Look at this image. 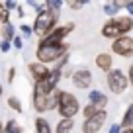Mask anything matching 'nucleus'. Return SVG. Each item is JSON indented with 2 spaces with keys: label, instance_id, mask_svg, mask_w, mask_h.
I'll return each mask as SVG.
<instances>
[{
  "label": "nucleus",
  "instance_id": "1",
  "mask_svg": "<svg viewBox=\"0 0 133 133\" xmlns=\"http://www.w3.org/2000/svg\"><path fill=\"white\" fill-rule=\"evenodd\" d=\"M133 29V18L131 16H119V18H112L104 24L102 28V35L108 39H119L123 35H127Z\"/></svg>",
  "mask_w": 133,
  "mask_h": 133
},
{
  "label": "nucleus",
  "instance_id": "16",
  "mask_svg": "<svg viewBox=\"0 0 133 133\" xmlns=\"http://www.w3.org/2000/svg\"><path fill=\"white\" fill-rule=\"evenodd\" d=\"M121 127L123 129H133V104L125 110L123 119H121Z\"/></svg>",
  "mask_w": 133,
  "mask_h": 133
},
{
  "label": "nucleus",
  "instance_id": "24",
  "mask_svg": "<svg viewBox=\"0 0 133 133\" xmlns=\"http://www.w3.org/2000/svg\"><path fill=\"white\" fill-rule=\"evenodd\" d=\"M8 106L12 110H16V112H22V102L18 98H14V96H12V98H8Z\"/></svg>",
  "mask_w": 133,
  "mask_h": 133
},
{
  "label": "nucleus",
  "instance_id": "13",
  "mask_svg": "<svg viewBox=\"0 0 133 133\" xmlns=\"http://www.w3.org/2000/svg\"><path fill=\"white\" fill-rule=\"evenodd\" d=\"M88 100H90V104L94 106L96 110H102L108 106V96L104 94V92H100V90H92V92H88Z\"/></svg>",
  "mask_w": 133,
  "mask_h": 133
},
{
  "label": "nucleus",
  "instance_id": "4",
  "mask_svg": "<svg viewBox=\"0 0 133 133\" xmlns=\"http://www.w3.org/2000/svg\"><path fill=\"white\" fill-rule=\"evenodd\" d=\"M80 110V102L75 94L71 92H59V106H57V112L61 116V119H72V117L78 114Z\"/></svg>",
  "mask_w": 133,
  "mask_h": 133
},
{
  "label": "nucleus",
  "instance_id": "33",
  "mask_svg": "<svg viewBox=\"0 0 133 133\" xmlns=\"http://www.w3.org/2000/svg\"><path fill=\"white\" fill-rule=\"evenodd\" d=\"M127 76H129V84L133 86V65L129 66V72H127Z\"/></svg>",
  "mask_w": 133,
  "mask_h": 133
},
{
  "label": "nucleus",
  "instance_id": "25",
  "mask_svg": "<svg viewBox=\"0 0 133 133\" xmlns=\"http://www.w3.org/2000/svg\"><path fill=\"white\" fill-rule=\"evenodd\" d=\"M20 29H22V33H24V37H31V33H33V28H29V25H25V24H24V25H22Z\"/></svg>",
  "mask_w": 133,
  "mask_h": 133
},
{
  "label": "nucleus",
  "instance_id": "18",
  "mask_svg": "<svg viewBox=\"0 0 133 133\" xmlns=\"http://www.w3.org/2000/svg\"><path fill=\"white\" fill-rule=\"evenodd\" d=\"M16 37V31H14L12 24H4L2 25V41H14Z\"/></svg>",
  "mask_w": 133,
  "mask_h": 133
},
{
  "label": "nucleus",
  "instance_id": "28",
  "mask_svg": "<svg viewBox=\"0 0 133 133\" xmlns=\"http://www.w3.org/2000/svg\"><path fill=\"white\" fill-rule=\"evenodd\" d=\"M110 133H123L121 131V123H112L110 125Z\"/></svg>",
  "mask_w": 133,
  "mask_h": 133
},
{
  "label": "nucleus",
  "instance_id": "23",
  "mask_svg": "<svg viewBox=\"0 0 133 133\" xmlns=\"http://www.w3.org/2000/svg\"><path fill=\"white\" fill-rule=\"evenodd\" d=\"M45 6H47L49 10H53V12H57V14H59V10H61L63 2H59V0H47V2H45Z\"/></svg>",
  "mask_w": 133,
  "mask_h": 133
},
{
  "label": "nucleus",
  "instance_id": "12",
  "mask_svg": "<svg viewBox=\"0 0 133 133\" xmlns=\"http://www.w3.org/2000/svg\"><path fill=\"white\" fill-rule=\"evenodd\" d=\"M72 84H75L76 88H80V90H86V88H90V84H92V72L86 71V69H80V71H76L75 75H72Z\"/></svg>",
  "mask_w": 133,
  "mask_h": 133
},
{
  "label": "nucleus",
  "instance_id": "29",
  "mask_svg": "<svg viewBox=\"0 0 133 133\" xmlns=\"http://www.w3.org/2000/svg\"><path fill=\"white\" fill-rule=\"evenodd\" d=\"M10 47H12V41H2V45H0V49H2V53H8Z\"/></svg>",
  "mask_w": 133,
  "mask_h": 133
},
{
  "label": "nucleus",
  "instance_id": "2",
  "mask_svg": "<svg viewBox=\"0 0 133 133\" xmlns=\"http://www.w3.org/2000/svg\"><path fill=\"white\" fill-rule=\"evenodd\" d=\"M57 20H59V14L53 12V10H49L45 6V8H43L41 12H37V16H35V22H33V33L39 35L41 39H45L47 35L55 29Z\"/></svg>",
  "mask_w": 133,
  "mask_h": 133
},
{
  "label": "nucleus",
  "instance_id": "11",
  "mask_svg": "<svg viewBox=\"0 0 133 133\" xmlns=\"http://www.w3.org/2000/svg\"><path fill=\"white\" fill-rule=\"evenodd\" d=\"M28 71H29V75L33 76V80H35V82H41V80H45V78H49L51 76V69L47 65H43V63H29L28 65Z\"/></svg>",
  "mask_w": 133,
  "mask_h": 133
},
{
  "label": "nucleus",
  "instance_id": "9",
  "mask_svg": "<svg viewBox=\"0 0 133 133\" xmlns=\"http://www.w3.org/2000/svg\"><path fill=\"white\" fill-rule=\"evenodd\" d=\"M106 117H108V114L102 110V112H98L94 117H90V119H84V123H82V133H98L100 129L104 127Z\"/></svg>",
  "mask_w": 133,
  "mask_h": 133
},
{
  "label": "nucleus",
  "instance_id": "21",
  "mask_svg": "<svg viewBox=\"0 0 133 133\" xmlns=\"http://www.w3.org/2000/svg\"><path fill=\"white\" fill-rule=\"evenodd\" d=\"M100 110H96L94 106L92 104H88V106H84V110H82V114H84V117H86V119H90V117H94L96 114H98Z\"/></svg>",
  "mask_w": 133,
  "mask_h": 133
},
{
  "label": "nucleus",
  "instance_id": "5",
  "mask_svg": "<svg viewBox=\"0 0 133 133\" xmlns=\"http://www.w3.org/2000/svg\"><path fill=\"white\" fill-rule=\"evenodd\" d=\"M59 80H61V69L55 66L49 78L41 80V82H35V86H33V96H51V94H55V92H57L55 88H57Z\"/></svg>",
  "mask_w": 133,
  "mask_h": 133
},
{
  "label": "nucleus",
  "instance_id": "26",
  "mask_svg": "<svg viewBox=\"0 0 133 133\" xmlns=\"http://www.w3.org/2000/svg\"><path fill=\"white\" fill-rule=\"evenodd\" d=\"M84 4H86L84 0H80V2H69V8H72V10H80Z\"/></svg>",
  "mask_w": 133,
  "mask_h": 133
},
{
  "label": "nucleus",
  "instance_id": "30",
  "mask_svg": "<svg viewBox=\"0 0 133 133\" xmlns=\"http://www.w3.org/2000/svg\"><path fill=\"white\" fill-rule=\"evenodd\" d=\"M12 45L16 47V49H22V47H24V45H22V37H20V35H16V37H14Z\"/></svg>",
  "mask_w": 133,
  "mask_h": 133
},
{
  "label": "nucleus",
  "instance_id": "20",
  "mask_svg": "<svg viewBox=\"0 0 133 133\" xmlns=\"http://www.w3.org/2000/svg\"><path fill=\"white\" fill-rule=\"evenodd\" d=\"M4 133H22V129H20V125H18L14 119H10L8 123L4 125Z\"/></svg>",
  "mask_w": 133,
  "mask_h": 133
},
{
  "label": "nucleus",
  "instance_id": "8",
  "mask_svg": "<svg viewBox=\"0 0 133 133\" xmlns=\"http://www.w3.org/2000/svg\"><path fill=\"white\" fill-rule=\"evenodd\" d=\"M112 51L116 55H119V57H133V37H129V35H123V37L116 39V41L112 43Z\"/></svg>",
  "mask_w": 133,
  "mask_h": 133
},
{
  "label": "nucleus",
  "instance_id": "10",
  "mask_svg": "<svg viewBox=\"0 0 133 133\" xmlns=\"http://www.w3.org/2000/svg\"><path fill=\"white\" fill-rule=\"evenodd\" d=\"M75 29V24H65V25H59V28H55L53 31L47 35L45 39H41L43 43H65L63 39L69 35V33Z\"/></svg>",
  "mask_w": 133,
  "mask_h": 133
},
{
  "label": "nucleus",
  "instance_id": "19",
  "mask_svg": "<svg viewBox=\"0 0 133 133\" xmlns=\"http://www.w3.org/2000/svg\"><path fill=\"white\" fill-rule=\"evenodd\" d=\"M35 131L37 133H51V125L47 123L45 117H37L35 119Z\"/></svg>",
  "mask_w": 133,
  "mask_h": 133
},
{
  "label": "nucleus",
  "instance_id": "32",
  "mask_svg": "<svg viewBox=\"0 0 133 133\" xmlns=\"http://www.w3.org/2000/svg\"><path fill=\"white\" fill-rule=\"evenodd\" d=\"M14 76H16V69L12 66V69L8 71V82H12V80H14Z\"/></svg>",
  "mask_w": 133,
  "mask_h": 133
},
{
  "label": "nucleus",
  "instance_id": "14",
  "mask_svg": "<svg viewBox=\"0 0 133 133\" xmlns=\"http://www.w3.org/2000/svg\"><path fill=\"white\" fill-rule=\"evenodd\" d=\"M112 63H114V59H112V55H110V53H100V55H96V66H98V69H102V71H106V72L114 71V69H112Z\"/></svg>",
  "mask_w": 133,
  "mask_h": 133
},
{
  "label": "nucleus",
  "instance_id": "7",
  "mask_svg": "<svg viewBox=\"0 0 133 133\" xmlns=\"http://www.w3.org/2000/svg\"><path fill=\"white\" fill-rule=\"evenodd\" d=\"M57 106H59V92H55L51 96H33V108L39 114L49 112V110L57 108Z\"/></svg>",
  "mask_w": 133,
  "mask_h": 133
},
{
  "label": "nucleus",
  "instance_id": "22",
  "mask_svg": "<svg viewBox=\"0 0 133 133\" xmlns=\"http://www.w3.org/2000/svg\"><path fill=\"white\" fill-rule=\"evenodd\" d=\"M8 16H10L8 8H6L4 4H0V24H2V25H4V24H10V22H8Z\"/></svg>",
  "mask_w": 133,
  "mask_h": 133
},
{
  "label": "nucleus",
  "instance_id": "3",
  "mask_svg": "<svg viewBox=\"0 0 133 133\" xmlns=\"http://www.w3.org/2000/svg\"><path fill=\"white\" fill-rule=\"evenodd\" d=\"M66 51H69V45H66V43H43V41H39L35 57H37L39 63L47 65V63H51V61L63 59L66 55Z\"/></svg>",
  "mask_w": 133,
  "mask_h": 133
},
{
  "label": "nucleus",
  "instance_id": "17",
  "mask_svg": "<svg viewBox=\"0 0 133 133\" xmlns=\"http://www.w3.org/2000/svg\"><path fill=\"white\" fill-rule=\"evenodd\" d=\"M72 127H75V121H72V119H61V121L57 123L55 133H71Z\"/></svg>",
  "mask_w": 133,
  "mask_h": 133
},
{
  "label": "nucleus",
  "instance_id": "6",
  "mask_svg": "<svg viewBox=\"0 0 133 133\" xmlns=\"http://www.w3.org/2000/svg\"><path fill=\"white\" fill-rule=\"evenodd\" d=\"M106 82H108L110 90H112L114 94H121V92H125V88L129 86V76H125L123 71H119V69H114V71L108 72Z\"/></svg>",
  "mask_w": 133,
  "mask_h": 133
},
{
  "label": "nucleus",
  "instance_id": "15",
  "mask_svg": "<svg viewBox=\"0 0 133 133\" xmlns=\"http://www.w3.org/2000/svg\"><path fill=\"white\" fill-rule=\"evenodd\" d=\"M121 8H125V2H106L104 4V14H108L110 20H112V18H116L117 10H121Z\"/></svg>",
  "mask_w": 133,
  "mask_h": 133
},
{
  "label": "nucleus",
  "instance_id": "27",
  "mask_svg": "<svg viewBox=\"0 0 133 133\" xmlns=\"http://www.w3.org/2000/svg\"><path fill=\"white\" fill-rule=\"evenodd\" d=\"M125 12H127V16L133 18V0H127V2H125Z\"/></svg>",
  "mask_w": 133,
  "mask_h": 133
},
{
  "label": "nucleus",
  "instance_id": "31",
  "mask_svg": "<svg viewBox=\"0 0 133 133\" xmlns=\"http://www.w3.org/2000/svg\"><path fill=\"white\" fill-rule=\"evenodd\" d=\"M2 4H4L6 8H8V10H14V8H20V6H18L16 2H2Z\"/></svg>",
  "mask_w": 133,
  "mask_h": 133
}]
</instances>
